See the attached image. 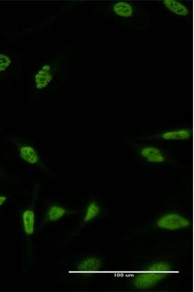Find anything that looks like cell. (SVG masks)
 Wrapping results in <instances>:
<instances>
[{"label":"cell","instance_id":"1","mask_svg":"<svg viewBox=\"0 0 194 292\" xmlns=\"http://www.w3.org/2000/svg\"><path fill=\"white\" fill-rule=\"evenodd\" d=\"M171 270V266L166 263H154L138 273L133 278V284L140 289L151 288L166 277Z\"/></svg>","mask_w":194,"mask_h":292},{"label":"cell","instance_id":"2","mask_svg":"<svg viewBox=\"0 0 194 292\" xmlns=\"http://www.w3.org/2000/svg\"><path fill=\"white\" fill-rule=\"evenodd\" d=\"M157 224L161 228L169 230L180 229L190 225L189 220L177 213H169L161 217Z\"/></svg>","mask_w":194,"mask_h":292},{"label":"cell","instance_id":"3","mask_svg":"<svg viewBox=\"0 0 194 292\" xmlns=\"http://www.w3.org/2000/svg\"><path fill=\"white\" fill-rule=\"evenodd\" d=\"M138 151L140 156L148 163L161 164L166 160L167 157L165 153L157 146H141Z\"/></svg>","mask_w":194,"mask_h":292},{"label":"cell","instance_id":"4","mask_svg":"<svg viewBox=\"0 0 194 292\" xmlns=\"http://www.w3.org/2000/svg\"><path fill=\"white\" fill-rule=\"evenodd\" d=\"M191 135L190 129L179 128L164 131L157 134L155 138L163 140H181L190 138Z\"/></svg>","mask_w":194,"mask_h":292},{"label":"cell","instance_id":"5","mask_svg":"<svg viewBox=\"0 0 194 292\" xmlns=\"http://www.w3.org/2000/svg\"><path fill=\"white\" fill-rule=\"evenodd\" d=\"M101 267V261L97 257L85 259L77 266L78 272L84 274H90L98 271Z\"/></svg>","mask_w":194,"mask_h":292},{"label":"cell","instance_id":"6","mask_svg":"<svg viewBox=\"0 0 194 292\" xmlns=\"http://www.w3.org/2000/svg\"><path fill=\"white\" fill-rule=\"evenodd\" d=\"M52 77L50 66L48 65L44 66L35 77L36 88L38 89L45 88L51 81Z\"/></svg>","mask_w":194,"mask_h":292},{"label":"cell","instance_id":"7","mask_svg":"<svg viewBox=\"0 0 194 292\" xmlns=\"http://www.w3.org/2000/svg\"><path fill=\"white\" fill-rule=\"evenodd\" d=\"M19 154L23 161L30 164H35L39 161L38 153L32 146L25 145L21 146Z\"/></svg>","mask_w":194,"mask_h":292},{"label":"cell","instance_id":"8","mask_svg":"<svg viewBox=\"0 0 194 292\" xmlns=\"http://www.w3.org/2000/svg\"><path fill=\"white\" fill-rule=\"evenodd\" d=\"M22 221L25 233L28 235H32L34 232V214L32 210H26L22 215Z\"/></svg>","mask_w":194,"mask_h":292},{"label":"cell","instance_id":"9","mask_svg":"<svg viewBox=\"0 0 194 292\" xmlns=\"http://www.w3.org/2000/svg\"><path fill=\"white\" fill-rule=\"evenodd\" d=\"M113 10L116 15L122 17H129L133 13L132 6L125 1H118L115 3L113 6Z\"/></svg>","mask_w":194,"mask_h":292},{"label":"cell","instance_id":"10","mask_svg":"<svg viewBox=\"0 0 194 292\" xmlns=\"http://www.w3.org/2000/svg\"><path fill=\"white\" fill-rule=\"evenodd\" d=\"M163 3L171 11L179 16H186L188 13V9L179 2L174 0H165Z\"/></svg>","mask_w":194,"mask_h":292},{"label":"cell","instance_id":"11","mask_svg":"<svg viewBox=\"0 0 194 292\" xmlns=\"http://www.w3.org/2000/svg\"><path fill=\"white\" fill-rule=\"evenodd\" d=\"M99 212L100 208L97 204L94 202H91L86 210L84 221L88 222L93 219L98 215Z\"/></svg>","mask_w":194,"mask_h":292},{"label":"cell","instance_id":"12","mask_svg":"<svg viewBox=\"0 0 194 292\" xmlns=\"http://www.w3.org/2000/svg\"><path fill=\"white\" fill-rule=\"evenodd\" d=\"M65 213L66 211L62 207L53 206L48 211V218L52 221H56L62 218Z\"/></svg>","mask_w":194,"mask_h":292},{"label":"cell","instance_id":"13","mask_svg":"<svg viewBox=\"0 0 194 292\" xmlns=\"http://www.w3.org/2000/svg\"><path fill=\"white\" fill-rule=\"evenodd\" d=\"M11 62L10 58L7 55L0 53V72L5 71Z\"/></svg>","mask_w":194,"mask_h":292},{"label":"cell","instance_id":"14","mask_svg":"<svg viewBox=\"0 0 194 292\" xmlns=\"http://www.w3.org/2000/svg\"><path fill=\"white\" fill-rule=\"evenodd\" d=\"M6 199L7 198L5 196H0V207L4 203Z\"/></svg>","mask_w":194,"mask_h":292}]
</instances>
